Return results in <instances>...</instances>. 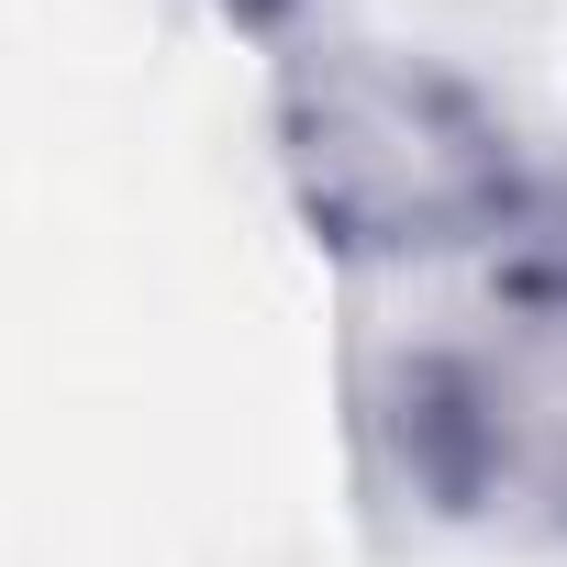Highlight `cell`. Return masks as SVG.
<instances>
[{"instance_id":"6da1fadb","label":"cell","mask_w":567,"mask_h":567,"mask_svg":"<svg viewBox=\"0 0 567 567\" xmlns=\"http://www.w3.org/2000/svg\"><path fill=\"white\" fill-rule=\"evenodd\" d=\"M278 167L323 245L346 256H445L501 245L534 212V178L501 134V112L445 79L434 56L390 45H323L278 90Z\"/></svg>"},{"instance_id":"7a4b0ae2","label":"cell","mask_w":567,"mask_h":567,"mask_svg":"<svg viewBox=\"0 0 567 567\" xmlns=\"http://www.w3.org/2000/svg\"><path fill=\"white\" fill-rule=\"evenodd\" d=\"M379 445L434 512L567 534V323L501 346H412L368 390Z\"/></svg>"},{"instance_id":"3957f363","label":"cell","mask_w":567,"mask_h":567,"mask_svg":"<svg viewBox=\"0 0 567 567\" xmlns=\"http://www.w3.org/2000/svg\"><path fill=\"white\" fill-rule=\"evenodd\" d=\"M512 290H523L534 323H567V178L534 189V212H523V267H512Z\"/></svg>"}]
</instances>
